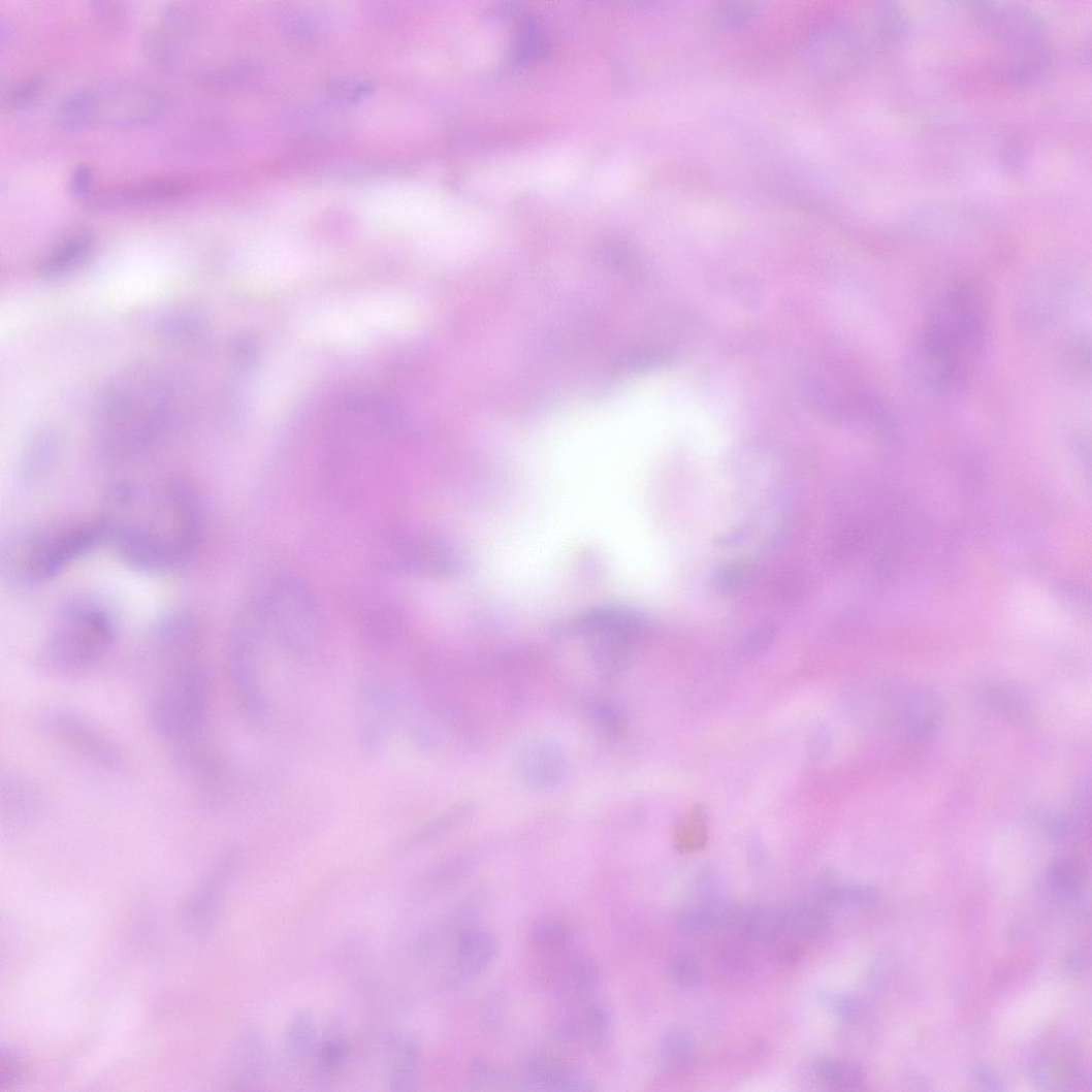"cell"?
<instances>
[{"label":"cell","mask_w":1092,"mask_h":1092,"mask_svg":"<svg viewBox=\"0 0 1092 1092\" xmlns=\"http://www.w3.org/2000/svg\"><path fill=\"white\" fill-rule=\"evenodd\" d=\"M95 519L103 544L123 563L147 573L183 568L204 538L201 501L180 478L122 481L106 492Z\"/></svg>","instance_id":"cell-1"},{"label":"cell","mask_w":1092,"mask_h":1092,"mask_svg":"<svg viewBox=\"0 0 1092 1092\" xmlns=\"http://www.w3.org/2000/svg\"><path fill=\"white\" fill-rule=\"evenodd\" d=\"M164 677L149 705V724L178 754L205 745L212 704L210 671L201 650L159 657Z\"/></svg>","instance_id":"cell-2"},{"label":"cell","mask_w":1092,"mask_h":1092,"mask_svg":"<svg viewBox=\"0 0 1092 1092\" xmlns=\"http://www.w3.org/2000/svg\"><path fill=\"white\" fill-rule=\"evenodd\" d=\"M102 544L96 519L25 526L4 540L0 551V574L10 588H37Z\"/></svg>","instance_id":"cell-3"},{"label":"cell","mask_w":1092,"mask_h":1092,"mask_svg":"<svg viewBox=\"0 0 1092 1092\" xmlns=\"http://www.w3.org/2000/svg\"><path fill=\"white\" fill-rule=\"evenodd\" d=\"M168 419V398L158 384L146 378L121 382L103 400L99 451L110 461L135 459L164 435Z\"/></svg>","instance_id":"cell-4"},{"label":"cell","mask_w":1092,"mask_h":1092,"mask_svg":"<svg viewBox=\"0 0 1092 1092\" xmlns=\"http://www.w3.org/2000/svg\"><path fill=\"white\" fill-rule=\"evenodd\" d=\"M116 640L117 624L106 606L90 598L72 599L60 608L37 662L53 677L73 678L103 661Z\"/></svg>","instance_id":"cell-5"},{"label":"cell","mask_w":1092,"mask_h":1092,"mask_svg":"<svg viewBox=\"0 0 1092 1092\" xmlns=\"http://www.w3.org/2000/svg\"><path fill=\"white\" fill-rule=\"evenodd\" d=\"M984 307L975 291L956 289L939 307L922 346V370L945 388L961 376L984 336Z\"/></svg>","instance_id":"cell-6"},{"label":"cell","mask_w":1092,"mask_h":1092,"mask_svg":"<svg viewBox=\"0 0 1092 1092\" xmlns=\"http://www.w3.org/2000/svg\"><path fill=\"white\" fill-rule=\"evenodd\" d=\"M164 106V96L155 88L118 82L69 95L59 105L56 121L63 130L71 132L96 126L131 127L153 121Z\"/></svg>","instance_id":"cell-7"},{"label":"cell","mask_w":1092,"mask_h":1092,"mask_svg":"<svg viewBox=\"0 0 1092 1092\" xmlns=\"http://www.w3.org/2000/svg\"><path fill=\"white\" fill-rule=\"evenodd\" d=\"M650 629L648 618L627 606H602L571 619L574 635H587L590 660L598 676L615 681L627 670L637 642Z\"/></svg>","instance_id":"cell-8"},{"label":"cell","mask_w":1092,"mask_h":1092,"mask_svg":"<svg viewBox=\"0 0 1092 1092\" xmlns=\"http://www.w3.org/2000/svg\"><path fill=\"white\" fill-rule=\"evenodd\" d=\"M228 669L245 719L255 729L264 728L269 719V704L261 678L259 650L253 639L235 625L229 639Z\"/></svg>","instance_id":"cell-9"},{"label":"cell","mask_w":1092,"mask_h":1092,"mask_svg":"<svg viewBox=\"0 0 1092 1092\" xmlns=\"http://www.w3.org/2000/svg\"><path fill=\"white\" fill-rule=\"evenodd\" d=\"M199 182L189 175H162L93 190L84 200L95 212L165 204L195 194Z\"/></svg>","instance_id":"cell-10"},{"label":"cell","mask_w":1092,"mask_h":1092,"mask_svg":"<svg viewBox=\"0 0 1092 1092\" xmlns=\"http://www.w3.org/2000/svg\"><path fill=\"white\" fill-rule=\"evenodd\" d=\"M43 729L59 744L95 766L109 772L124 766V754L113 738L79 714L53 712L44 717Z\"/></svg>","instance_id":"cell-11"},{"label":"cell","mask_w":1092,"mask_h":1092,"mask_svg":"<svg viewBox=\"0 0 1092 1092\" xmlns=\"http://www.w3.org/2000/svg\"><path fill=\"white\" fill-rule=\"evenodd\" d=\"M891 717L899 736L909 743H921L941 728L945 718V703L930 687H906L893 699Z\"/></svg>","instance_id":"cell-12"},{"label":"cell","mask_w":1092,"mask_h":1092,"mask_svg":"<svg viewBox=\"0 0 1092 1092\" xmlns=\"http://www.w3.org/2000/svg\"><path fill=\"white\" fill-rule=\"evenodd\" d=\"M356 704L358 740L365 750L376 751L397 722L395 686L375 680L360 683Z\"/></svg>","instance_id":"cell-13"},{"label":"cell","mask_w":1092,"mask_h":1092,"mask_svg":"<svg viewBox=\"0 0 1092 1092\" xmlns=\"http://www.w3.org/2000/svg\"><path fill=\"white\" fill-rule=\"evenodd\" d=\"M243 859V852L232 848L223 853L213 864L186 903L185 916L191 927L202 930L215 920L224 891L238 873Z\"/></svg>","instance_id":"cell-14"},{"label":"cell","mask_w":1092,"mask_h":1092,"mask_svg":"<svg viewBox=\"0 0 1092 1092\" xmlns=\"http://www.w3.org/2000/svg\"><path fill=\"white\" fill-rule=\"evenodd\" d=\"M399 559L410 570L429 576L446 577L460 569V557L453 546L422 535L404 536L397 540Z\"/></svg>","instance_id":"cell-15"},{"label":"cell","mask_w":1092,"mask_h":1092,"mask_svg":"<svg viewBox=\"0 0 1092 1092\" xmlns=\"http://www.w3.org/2000/svg\"><path fill=\"white\" fill-rule=\"evenodd\" d=\"M267 1043L262 1034L250 1031L237 1041L224 1068L223 1082L231 1090L258 1085L267 1067Z\"/></svg>","instance_id":"cell-16"},{"label":"cell","mask_w":1092,"mask_h":1092,"mask_svg":"<svg viewBox=\"0 0 1092 1092\" xmlns=\"http://www.w3.org/2000/svg\"><path fill=\"white\" fill-rule=\"evenodd\" d=\"M518 773L531 788L548 790L558 785L567 773L564 750L548 741H535L524 746L517 758Z\"/></svg>","instance_id":"cell-17"},{"label":"cell","mask_w":1092,"mask_h":1092,"mask_svg":"<svg viewBox=\"0 0 1092 1092\" xmlns=\"http://www.w3.org/2000/svg\"><path fill=\"white\" fill-rule=\"evenodd\" d=\"M523 1084L528 1090L590 1091L593 1084L581 1070L555 1057L537 1054L526 1059Z\"/></svg>","instance_id":"cell-18"},{"label":"cell","mask_w":1092,"mask_h":1092,"mask_svg":"<svg viewBox=\"0 0 1092 1092\" xmlns=\"http://www.w3.org/2000/svg\"><path fill=\"white\" fill-rule=\"evenodd\" d=\"M497 951V941L488 931L479 928L461 931L456 943L458 977L469 981L485 972L494 961Z\"/></svg>","instance_id":"cell-19"},{"label":"cell","mask_w":1092,"mask_h":1092,"mask_svg":"<svg viewBox=\"0 0 1092 1092\" xmlns=\"http://www.w3.org/2000/svg\"><path fill=\"white\" fill-rule=\"evenodd\" d=\"M0 807L3 825L20 828L37 816L41 808V796L30 781L9 775L2 778Z\"/></svg>","instance_id":"cell-20"},{"label":"cell","mask_w":1092,"mask_h":1092,"mask_svg":"<svg viewBox=\"0 0 1092 1092\" xmlns=\"http://www.w3.org/2000/svg\"><path fill=\"white\" fill-rule=\"evenodd\" d=\"M1086 877L1085 862L1080 857L1065 855L1048 864L1042 874V884L1054 901L1068 903L1082 894Z\"/></svg>","instance_id":"cell-21"},{"label":"cell","mask_w":1092,"mask_h":1092,"mask_svg":"<svg viewBox=\"0 0 1092 1092\" xmlns=\"http://www.w3.org/2000/svg\"><path fill=\"white\" fill-rule=\"evenodd\" d=\"M59 449L58 435L41 430L32 437L25 449L20 464V478L26 485L37 483L53 469Z\"/></svg>","instance_id":"cell-22"},{"label":"cell","mask_w":1092,"mask_h":1092,"mask_svg":"<svg viewBox=\"0 0 1092 1092\" xmlns=\"http://www.w3.org/2000/svg\"><path fill=\"white\" fill-rule=\"evenodd\" d=\"M470 804H459L409 831L399 840L397 848L409 850L425 846L441 839L463 823L471 813Z\"/></svg>","instance_id":"cell-23"},{"label":"cell","mask_w":1092,"mask_h":1092,"mask_svg":"<svg viewBox=\"0 0 1092 1092\" xmlns=\"http://www.w3.org/2000/svg\"><path fill=\"white\" fill-rule=\"evenodd\" d=\"M93 247V237L88 234H79L63 240L41 261L39 271L44 277L66 275L88 260Z\"/></svg>","instance_id":"cell-24"},{"label":"cell","mask_w":1092,"mask_h":1092,"mask_svg":"<svg viewBox=\"0 0 1092 1092\" xmlns=\"http://www.w3.org/2000/svg\"><path fill=\"white\" fill-rule=\"evenodd\" d=\"M818 896L830 905L867 907L879 901L877 889L864 885H846L833 875H826L818 885Z\"/></svg>","instance_id":"cell-25"},{"label":"cell","mask_w":1092,"mask_h":1092,"mask_svg":"<svg viewBox=\"0 0 1092 1092\" xmlns=\"http://www.w3.org/2000/svg\"><path fill=\"white\" fill-rule=\"evenodd\" d=\"M783 933L799 937L813 938L823 933L828 925V916L821 907L812 904H796L780 908Z\"/></svg>","instance_id":"cell-26"},{"label":"cell","mask_w":1092,"mask_h":1092,"mask_svg":"<svg viewBox=\"0 0 1092 1092\" xmlns=\"http://www.w3.org/2000/svg\"><path fill=\"white\" fill-rule=\"evenodd\" d=\"M696 1043L693 1035L683 1027L671 1030L661 1041L660 1057L663 1066L673 1073L687 1071L693 1066Z\"/></svg>","instance_id":"cell-27"},{"label":"cell","mask_w":1092,"mask_h":1092,"mask_svg":"<svg viewBox=\"0 0 1092 1092\" xmlns=\"http://www.w3.org/2000/svg\"><path fill=\"white\" fill-rule=\"evenodd\" d=\"M350 1056V1046L342 1036H330L315 1051L313 1075L318 1083H327L341 1074Z\"/></svg>","instance_id":"cell-28"},{"label":"cell","mask_w":1092,"mask_h":1092,"mask_svg":"<svg viewBox=\"0 0 1092 1092\" xmlns=\"http://www.w3.org/2000/svg\"><path fill=\"white\" fill-rule=\"evenodd\" d=\"M743 934L753 942H768L783 934L780 909L754 906L736 918Z\"/></svg>","instance_id":"cell-29"},{"label":"cell","mask_w":1092,"mask_h":1092,"mask_svg":"<svg viewBox=\"0 0 1092 1092\" xmlns=\"http://www.w3.org/2000/svg\"><path fill=\"white\" fill-rule=\"evenodd\" d=\"M709 840V817L700 807H694L677 825L674 846L682 854H692L705 847Z\"/></svg>","instance_id":"cell-30"},{"label":"cell","mask_w":1092,"mask_h":1092,"mask_svg":"<svg viewBox=\"0 0 1092 1092\" xmlns=\"http://www.w3.org/2000/svg\"><path fill=\"white\" fill-rule=\"evenodd\" d=\"M810 1069L821 1084L833 1089H857L863 1083V1074L858 1067L838 1059H816Z\"/></svg>","instance_id":"cell-31"},{"label":"cell","mask_w":1092,"mask_h":1092,"mask_svg":"<svg viewBox=\"0 0 1092 1092\" xmlns=\"http://www.w3.org/2000/svg\"><path fill=\"white\" fill-rule=\"evenodd\" d=\"M316 1027L313 1017L308 1011L297 1013L285 1035V1052L292 1062H299L310 1055L315 1048Z\"/></svg>","instance_id":"cell-32"},{"label":"cell","mask_w":1092,"mask_h":1092,"mask_svg":"<svg viewBox=\"0 0 1092 1092\" xmlns=\"http://www.w3.org/2000/svg\"><path fill=\"white\" fill-rule=\"evenodd\" d=\"M419 1047L410 1040L397 1048L390 1074L392 1090L409 1091L414 1089L417 1079Z\"/></svg>","instance_id":"cell-33"},{"label":"cell","mask_w":1092,"mask_h":1092,"mask_svg":"<svg viewBox=\"0 0 1092 1092\" xmlns=\"http://www.w3.org/2000/svg\"><path fill=\"white\" fill-rule=\"evenodd\" d=\"M666 972L671 983L686 990L697 989L703 981L699 961L686 953L672 955L667 962Z\"/></svg>","instance_id":"cell-34"},{"label":"cell","mask_w":1092,"mask_h":1092,"mask_svg":"<svg viewBox=\"0 0 1092 1092\" xmlns=\"http://www.w3.org/2000/svg\"><path fill=\"white\" fill-rule=\"evenodd\" d=\"M754 578V568L747 561H734L722 567L715 576V587L724 595L746 590Z\"/></svg>","instance_id":"cell-35"},{"label":"cell","mask_w":1092,"mask_h":1092,"mask_svg":"<svg viewBox=\"0 0 1092 1092\" xmlns=\"http://www.w3.org/2000/svg\"><path fill=\"white\" fill-rule=\"evenodd\" d=\"M568 938V927L553 918H545L537 922L531 933L532 945L541 951H555L561 948Z\"/></svg>","instance_id":"cell-36"},{"label":"cell","mask_w":1092,"mask_h":1092,"mask_svg":"<svg viewBox=\"0 0 1092 1092\" xmlns=\"http://www.w3.org/2000/svg\"><path fill=\"white\" fill-rule=\"evenodd\" d=\"M777 637V627L772 621H763L750 629L745 635L741 651L746 657H758L773 645Z\"/></svg>","instance_id":"cell-37"},{"label":"cell","mask_w":1092,"mask_h":1092,"mask_svg":"<svg viewBox=\"0 0 1092 1092\" xmlns=\"http://www.w3.org/2000/svg\"><path fill=\"white\" fill-rule=\"evenodd\" d=\"M586 1026L590 1047L596 1051L603 1050L612 1034L610 1016L602 1007L590 1006L586 1015Z\"/></svg>","instance_id":"cell-38"},{"label":"cell","mask_w":1092,"mask_h":1092,"mask_svg":"<svg viewBox=\"0 0 1092 1092\" xmlns=\"http://www.w3.org/2000/svg\"><path fill=\"white\" fill-rule=\"evenodd\" d=\"M592 713L598 726L609 735L619 734L628 722L625 713L614 702L606 700L597 702Z\"/></svg>","instance_id":"cell-39"},{"label":"cell","mask_w":1092,"mask_h":1092,"mask_svg":"<svg viewBox=\"0 0 1092 1092\" xmlns=\"http://www.w3.org/2000/svg\"><path fill=\"white\" fill-rule=\"evenodd\" d=\"M571 981L577 991L592 992L600 981L599 968L593 959L587 955L577 956L572 966Z\"/></svg>","instance_id":"cell-40"},{"label":"cell","mask_w":1092,"mask_h":1092,"mask_svg":"<svg viewBox=\"0 0 1092 1092\" xmlns=\"http://www.w3.org/2000/svg\"><path fill=\"white\" fill-rule=\"evenodd\" d=\"M661 360V353L655 350L645 348L634 349L618 359L615 370L620 374L645 371Z\"/></svg>","instance_id":"cell-41"},{"label":"cell","mask_w":1092,"mask_h":1092,"mask_svg":"<svg viewBox=\"0 0 1092 1092\" xmlns=\"http://www.w3.org/2000/svg\"><path fill=\"white\" fill-rule=\"evenodd\" d=\"M200 327L201 320L196 315L184 313L165 319L160 330L166 339L181 340L194 335Z\"/></svg>","instance_id":"cell-42"},{"label":"cell","mask_w":1092,"mask_h":1092,"mask_svg":"<svg viewBox=\"0 0 1092 1092\" xmlns=\"http://www.w3.org/2000/svg\"><path fill=\"white\" fill-rule=\"evenodd\" d=\"M41 87L42 82L39 78L23 81L9 90L4 105L10 109L22 108L36 99Z\"/></svg>","instance_id":"cell-43"},{"label":"cell","mask_w":1092,"mask_h":1092,"mask_svg":"<svg viewBox=\"0 0 1092 1092\" xmlns=\"http://www.w3.org/2000/svg\"><path fill=\"white\" fill-rule=\"evenodd\" d=\"M825 1001L832 1013L844 1021H854L862 1013L860 1001L848 993H827Z\"/></svg>","instance_id":"cell-44"},{"label":"cell","mask_w":1092,"mask_h":1092,"mask_svg":"<svg viewBox=\"0 0 1092 1092\" xmlns=\"http://www.w3.org/2000/svg\"><path fill=\"white\" fill-rule=\"evenodd\" d=\"M599 258L605 267L616 272H630L635 266L632 252L619 245L605 246L600 251Z\"/></svg>","instance_id":"cell-45"},{"label":"cell","mask_w":1092,"mask_h":1092,"mask_svg":"<svg viewBox=\"0 0 1092 1092\" xmlns=\"http://www.w3.org/2000/svg\"><path fill=\"white\" fill-rule=\"evenodd\" d=\"M93 170L89 166H78L69 180L68 187L71 195L85 200L93 191Z\"/></svg>","instance_id":"cell-46"},{"label":"cell","mask_w":1092,"mask_h":1092,"mask_svg":"<svg viewBox=\"0 0 1092 1092\" xmlns=\"http://www.w3.org/2000/svg\"><path fill=\"white\" fill-rule=\"evenodd\" d=\"M472 1077L473 1081L477 1085L479 1084L487 1086L494 1084H503V1082H506V1077H504L502 1073L491 1067H488L486 1064H481L479 1062L476 1064L475 1071L473 1072Z\"/></svg>","instance_id":"cell-47"},{"label":"cell","mask_w":1092,"mask_h":1092,"mask_svg":"<svg viewBox=\"0 0 1092 1092\" xmlns=\"http://www.w3.org/2000/svg\"><path fill=\"white\" fill-rule=\"evenodd\" d=\"M19 1073L18 1062L14 1057L9 1055L2 1056V1063H0V1083L3 1085L11 1083Z\"/></svg>","instance_id":"cell-48"},{"label":"cell","mask_w":1092,"mask_h":1092,"mask_svg":"<svg viewBox=\"0 0 1092 1092\" xmlns=\"http://www.w3.org/2000/svg\"><path fill=\"white\" fill-rule=\"evenodd\" d=\"M830 738L826 731H815L813 736L810 738L809 749L812 757H823L826 754V750L829 748Z\"/></svg>","instance_id":"cell-49"},{"label":"cell","mask_w":1092,"mask_h":1092,"mask_svg":"<svg viewBox=\"0 0 1092 1092\" xmlns=\"http://www.w3.org/2000/svg\"><path fill=\"white\" fill-rule=\"evenodd\" d=\"M979 1082L988 1089L992 1091L1003 1090V1083L1000 1079L995 1075L991 1070L986 1067H981L977 1071Z\"/></svg>","instance_id":"cell-50"},{"label":"cell","mask_w":1092,"mask_h":1092,"mask_svg":"<svg viewBox=\"0 0 1092 1092\" xmlns=\"http://www.w3.org/2000/svg\"><path fill=\"white\" fill-rule=\"evenodd\" d=\"M1088 960V955L1083 950L1072 952L1067 956L1066 966L1068 971L1075 973L1084 970Z\"/></svg>","instance_id":"cell-51"}]
</instances>
